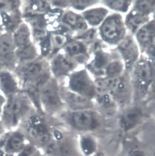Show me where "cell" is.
Segmentation results:
<instances>
[{
	"instance_id": "cell-16",
	"label": "cell",
	"mask_w": 155,
	"mask_h": 156,
	"mask_svg": "<svg viewBox=\"0 0 155 156\" xmlns=\"http://www.w3.org/2000/svg\"><path fill=\"white\" fill-rule=\"evenodd\" d=\"M119 49L126 65L131 66L135 63L139 52L137 45L132 38L127 37L119 44Z\"/></svg>"
},
{
	"instance_id": "cell-35",
	"label": "cell",
	"mask_w": 155,
	"mask_h": 156,
	"mask_svg": "<svg viewBox=\"0 0 155 156\" xmlns=\"http://www.w3.org/2000/svg\"><path fill=\"white\" fill-rule=\"evenodd\" d=\"M0 156H15L13 155H9V154H7L5 153L4 151L0 150Z\"/></svg>"
},
{
	"instance_id": "cell-26",
	"label": "cell",
	"mask_w": 155,
	"mask_h": 156,
	"mask_svg": "<svg viewBox=\"0 0 155 156\" xmlns=\"http://www.w3.org/2000/svg\"><path fill=\"white\" fill-rule=\"evenodd\" d=\"M123 66L120 61L115 60L107 66L105 73L109 77H116L122 70Z\"/></svg>"
},
{
	"instance_id": "cell-29",
	"label": "cell",
	"mask_w": 155,
	"mask_h": 156,
	"mask_svg": "<svg viewBox=\"0 0 155 156\" xmlns=\"http://www.w3.org/2000/svg\"><path fill=\"white\" fill-rule=\"evenodd\" d=\"M53 44L57 48H59L65 44L67 38L62 34H55L52 37Z\"/></svg>"
},
{
	"instance_id": "cell-34",
	"label": "cell",
	"mask_w": 155,
	"mask_h": 156,
	"mask_svg": "<svg viewBox=\"0 0 155 156\" xmlns=\"http://www.w3.org/2000/svg\"><path fill=\"white\" fill-rule=\"evenodd\" d=\"M6 131V129H5L1 122L0 121V136H1Z\"/></svg>"
},
{
	"instance_id": "cell-25",
	"label": "cell",
	"mask_w": 155,
	"mask_h": 156,
	"mask_svg": "<svg viewBox=\"0 0 155 156\" xmlns=\"http://www.w3.org/2000/svg\"><path fill=\"white\" fill-rule=\"evenodd\" d=\"M108 61L107 54L102 51H99L96 53L95 59L92 62V66L95 69L100 70L107 66Z\"/></svg>"
},
{
	"instance_id": "cell-22",
	"label": "cell",
	"mask_w": 155,
	"mask_h": 156,
	"mask_svg": "<svg viewBox=\"0 0 155 156\" xmlns=\"http://www.w3.org/2000/svg\"><path fill=\"white\" fill-rule=\"evenodd\" d=\"M147 20L146 15L139 13L134 11L129 15L126 20L128 27L133 30H136Z\"/></svg>"
},
{
	"instance_id": "cell-27",
	"label": "cell",
	"mask_w": 155,
	"mask_h": 156,
	"mask_svg": "<svg viewBox=\"0 0 155 156\" xmlns=\"http://www.w3.org/2000/svg\"><path fill=\"white\" fill-rule=\"evenodd\" d=\"M106 2L110 8L123 11L127 9L130 2L129 1H108Z\"/></svg>"
},
{
	"instance_id": "cell-7",
	"label": "cell",
	"mask_w": 155,
	"mask_h": 156,
	"mask_svg": "<svg viewBox=\"0 0 155 156\" xmlns=\"http://www.w3.org/2000/svg\"><path fill=\"white\" fill-rule=\"evenodd\" d=\"M135 92L133 95L134 102H141V100L146 94L150 84L152 82V69L148 61L143 60L139 62L134 70Z\"/></svg>"
},
{
	"instance_id": "cell-19",
	"label": "cell",
	"mask_w": 155,
	"mask_h": 156,
	"mask_svg": "<svg viewBox=\"0 0 155 156\" xmlns=\"http://www.w3.org/2000/svg\"><path fill=\"white\" fill-rule=\"evenodd\" d=\"M36 55L35 47L31 43L19 47L15 51V56L19 61L23 62L33 60Z\"/></svg>"
},
{
	"instance_id": "cell-11",
	"label": "cell",
	"mask_w": 155,
	"mask_h": 156,
	"mask_svg": "<svg viewBox=\"0 0 155 156\" xmlns=\"http://www.w3.org/2000/svg\"><path fill=\"white\" fill-rule=\"evenodd\" d=\"M103 37L107 41L115 42L123 36L124 28L122 19L118 15L108 17L101 27Z\"/></svg>"
},
{
	"instance_id": "cell-33",
	"label": "cell",
	"mask_w": 155,
	"mask_h": 156,
	"mask_svg": "<svg viewBox=\"0 0 155 156\" xmlns=\"http://www.w3.org/2000/svg\"><path fill=\"white\" fill-rule=\"evenodd\" d=\"M43 156V153L40 150L38 149L36 151L34 152L33 154H32L30 156Z\"/></svg>"
},
{
	"instance_id": "cell-10",
	"label": "cell",
	"mask_w": 155,
	"mask_h": 156,
	"mask_svg": "<svg viewBox=\"0 0 155 156\" xmlns=\"http://www.w3.org/2000/svg\"><path fill=\"white\" fill-rule=\"evenodd\" d=\"M60 93L67 110L78 111L95 108V104L93 101L69 89H61Z\"/></svg>"
},
{
	"instance_id": "cell-18",
	"label": "cell",
	"mask_w": 155,
	"mask_h": 156,
	"mask_svg": "<svg viewBox=\"0 0 155 156\" xmlns=\"http://www.w3.org/2000/svg\"><path fill=\"white\" fill-rule=\"evenodd\" d=\"M31 31L27 25L22 23L18 27L12 36L14 44L19 48L30 43Z\"/></svg>"
},
{
	"instance_id": "cell-20",
	"label": "cell",
	"mask_w": 155,
	"mask_h": 156,
	"mask_svg": "<svg viewBox=\"0 0 155 156\" xmlns=\"http://www.w3.org/2000/svg\"><path fill=\"white\" fill-rule=\"evenodd\" d=\"M108 11L103 8L92 9L84 12V18L92 26L98 25L105 18Z\"/></svg>"
},
{
	"instance_id": "cell-23",
	"label": "cell",
	"mask_w": 155,
	"mask_h": 156,
	"mask_svg": "<svg viewBox=\"0 0 155 156\" xmlns=\"http://www.w3.org/2000/svg\"><path fill=\"white\" fill-rule=\"evenodd\" d=\"M124 156H153L152 152L144 146L141 145H133L128 148Z\"/></svg>"
},
{
	"instance_id": "cell-24",
	"label": "cell",
	"mask_w": 155,
	"mask_h": 156,
	"mask_svg": "<svg viewBox=\"0 0 155 156\" xmlns=\"http://www.w3.org/2000/svg\"><path fill=\"white\" fill-rule=\"evenodd\" d=\"M65 50L69 56H74L85 53L86 49L82 43L75 41L67 44L65 47Z\"/></svg>"
},
{
	"instance_id": "cell-21",
	"label": "cell",
	"mask_w": 155,
	"mask_h": 156,
	"mask_svg": "<svg viewBox=\"0 0 155 156\" xmlns=\"http://www.w3.org/2000/svg\"><path fill=\"white\" fill-rule=\"evenodd\" d=\"M63 20L65 23L78 31H83L87 28V25L84 19L72 12L66 13Z\"/></svg>"
},
{
	"instance_id": "cell-32",
	"label": "cell",
	"mask_w": 155,
	"mask_h": 156,
	"mask_svg": "<svg viewBox=\"0 0 155 156\" xmlns=\"http://www.w3.org/2000/svg\"><path fill=\"white\" fill-rule=\"evenodd\" d=\"M6 98L0 93V117L1 115L2 112L4 103L6 101Z\"/></svg>"
},
{
	"instance_id": "cell-1",
	"label": "cell",
	"mask_w": 155,
	"mask_h": 156,
	"mask_svg": "<svg viewBox=\"0 0 155 156\" xmlns=\"http://www.w3.org/2000/svg\"><path fill=\"white\" fill-rule=\"evenodd\" d=\"M55 118L59 124L76 135L89 133L98 136L111 125L95 108L78 111L65 109Z\"/></svg>"
},
{
	"instance_id": "cell-9",
	"label": "cell",
	"mask_w": 155,
	"mask_h": 156,
	"mask_svg": "<svg viewBox=\"0 0 155 156\" xmlns=\"http://www.w3.org/2000/svg\"><path fill=\"white\" fill-rule=\"evenodd\" d=\"M69 90L93 101L97 93L96 87L84 71H79L72 76Z\"/></svg>"
},
{
	"instance_id": "cell-37",
	"label": "cell",
	"mask_w": 155,
	"mask_h": 156,
	"mask_svg": "<svg viewBox=\"0 0 155 156\" xmlns=\"http://www.w3.org/2000/svg\"><path fill=\"white\" fill-rule=\"evenodd\" d=\"M81 156L80 155H77V156Z\"/></svg>"
},
{
	"instance_id": "cell-6",
	"label": "cell",
	"mask_w": 155,
	"mask_h": 156,
	"mask_svg": "<svg viewBox=\"0 0 155 156\" xmlns=\"http://www.w3.org/2000/svg\"><path fill=\"white\" fill-rule=\"evenodd\" d=\"M56 82L49 79L41 88L40 103L43 114L52 118H56L65 110L61 98L60 90Z\"/></svg>"
},
{
	"instance_id": "cell-28",
	"label": "cell",
	"mask_w": 155,
	"mask_h": 156,
	"mask_svg": "<svg viewBox=\"0 0 155 156\" xmlns=\"http://www.w3.org/2000/svg\"><path fill=\"white\" fill-rule=\"evenodd\" d=\"M38 149L33 145L27 142L22 150L16 156H30Z\"/></svg>"
},
{
	"instance_id": "cell-8",
	"label": "cell",
	"mask_w": 155,
	"mask_h": 156,
	"mask_svg": "<svg viewBox=\"0 0 155 156\" xmlns=\"http://www.w3.org/2000/svg\"><path fill=\"white\" fill-rule=\"evenodd\" d=\"M27 143L24 133L19 128L8 130L0 136V150L7 154L16 156Z\"/></svg>"
},
{
	"instance_id": "cell-30",
	"label": "cell",
	"mask_w": 155,
	"mask_h": 156,
	"mask_svg": "<svg viewBox=\"0 0 155 156\" xmlns=\"http://www.w3.org/2000/svg\"><path fill=\"white\" fill-rule=\"evenodd\" d=\"M96 34V30L92 29H90V30L86 31L84 34H82L80 36L79 38L82 40H84V41H90L94 39Z\"/></svg>"
},
{
	"instance_id": "cell-14",
	"label": "cell",
	"mask_w": 155,
	"mask_h": 156,
	"mask_svg": "<svg viewBox=\"0 0 155 156\" xmlns=\"http://www.w3.org/2000/svg\"><path fill=\"white\" fill-rule=\"evenodd\" d=\"M21 91L12 75L6 70L0 71V93L6 99Z\"/></svg>"
},
{
	"instance_id": "cell-12",
	"label": "cell",
	"mask_w": 155,
	"mask_h": 156,
	"mask_svg": "<svg viewBox=\"0 0 155 156\" xmlns=\"http://www.w3.org/2000/svg\"><path fill=\"white\" fill-rule=\"evenodd\" d=\"M98 136L92 134L77 135L78 150L81 156H97L99 150Z\"/></svg>"
},
{
	"instance_id": "cell-4",
	"label": "cell",
	"mask_w": 155,
	"mask_h": 156,
	"mask_svg": "<svg viewBox=\"0 0 155 156\" xmlns=\"http://www.w3.org/2000/svg\"><path fill=\"white\" fill-rule=\"evenodd\" d=\"M148 113L143 103L133 102L119 111L113 122L114 126L117 132L126 136L136 131L146 122Z\"/></svg>"
},
{
	"instance_id": "cell-31",
	"label": "cell",
	"mask_w": 155,
	"mask_h": 156,
	"mask_svg": "<svg viewBox=\"0 0 155 156\" xmlns=\"http://www.w3.org/2000/svg\"><path fill=\"white\" fill-rule=\"evenodd\" d=\"M94 2V1L92 2L91 1H74L72 2L75 8L77 9L85 8L89 4Z\"/></svg>"
},
{
	"instance_id": "cell-17",
	"label": "cell",
	"mask_w": 155,
	"mask_h": 156,
	"mask_svg": "<svg viewBox=\"0 0 155 156\" xmlns=\"http://www.w3.org/2000/svg\"><path fill=\"white\" fill-rule=\"evenodd\" d=\"M74 66V65L71 60L62 55H58L55 57L51 65L52 73L57 77L67 74Z\"/></svg>"
},
{
	"instance_id": "cell-2",
	"label": "cell",
	"mask_w": 155,
	"mask_h": 156,
	"mask_svg": "<svg viewBox=\"0 0 155 156\" xmlns=\"http://www.w3.org/2000/svg\"><path fill=\"white\" fill-rule=\"evenodd\" d=\"M57 124L55 118L48 116L35 109L18 128L23 132L27 142L43 151L51 140Z\"/></svg>"
},
{
	"instance_id": "cell-13",
	"label": "cell",
	"mask_w": 155,
	"mask_h": 156,
	"mask_svg": "<svg viewBox=\"0 0 155 156\" xmlns=\"http://www.w3.org/2000/svg\"><path fill=\"white\" fill-rule=\"evenodd\" d=\"M15 46L12 37L9 34L0 35V66L6 67L14 64Z\"/></svg>"
},
{
	"instance_id": "cell-15",
	"label": "cell",
	"mask_w": 155,
	"mask_h": 156,
	"mask_svg": "<svg viewBox=\"0 0 155 156\" xmlns=\"http://www.w3.org/2000/svg\"><path fill=\"white\" fill-rule=\"evenodd\" d=\"M154 22L151 21L140 28L137 34V39L145 49L154 52Z\"/></svg>"
},
{
	"instance_id": "cell-5",
	"label": "cell",
	"mask_w": 155,
	"mask_h": 156,
	"mask_svg": "<svg viewBox=\"0 0 155 156\" xmlns=\"http://www.w3.org/2000/svg\"><path fill=\"white\" fill-rule=\"evenodd\" d=\"M42 151L50 156L80 155L78 150L77 135L69 132L57 122L51 140Z\"/></svg>"
},
{
	"instance_id": "cell-3",
	"label": "cell",
	"mask_w": 155,
	"mask_h": 156,
	"mask_svg": "<svg viewBox=\"0 0 155 156\" xmlns=\"http://www.w3.org/2000/svg\"><path fill=\"white\" fill-rule=\"evenodd\" d=\"M35 109L30 99L21 91L6 98L0 121L6 131L18 129L25 119Z\"/></svg>"
},
{
	"instance_id": "cell-36",
	"label": "cell",
	"mask_w": 155,
	"mask_h": 156,
	"mask_svg": "<svg viewBox=\"0 0 155 156\" xmlns=\"http://www.w3.org/2000/svg\"><path fill=\"white\" fill-rule=\"evenodd\" d=\"M43 156H49V155H45V154H43Z\"/></svg>"
}]
</instances>
